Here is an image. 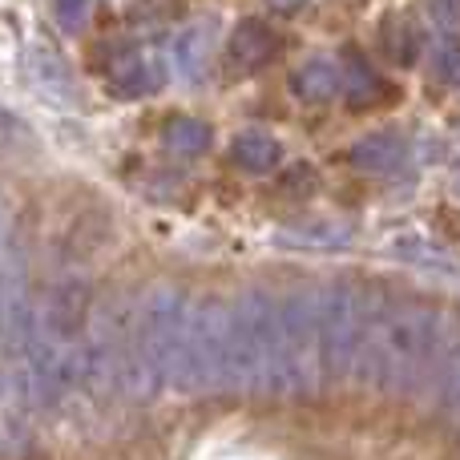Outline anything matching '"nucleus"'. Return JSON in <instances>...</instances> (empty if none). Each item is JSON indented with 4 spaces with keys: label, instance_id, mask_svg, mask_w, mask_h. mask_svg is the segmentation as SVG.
<instances>
[{
    "label": "nucleus",
    "instance_id": "f257e3e1",
    "mask_svg": "<svg viewBox=\"0 0 460 460\" xmlns=\"http://www.w3.org/2000/svg\"><path fill=\"white\" fill-rule=\"evenodd\" d=\"M448 351V323L432 307L400 303V307H376L367 319V340L359 356V380L392 396L432 392L437 372L445 367Z\"/></svg>",
    "mask_w": 460,
    "mask_h": 460
},
{
    "label": "nucleus",
    "instance_id": "f03ea898",
    "mask_svg": "<svg viewBox=\"0 0 460 460\" xmlns=\"http://www.w3.org/2000/svg\"><path fill=\"white\" fill-rule=\"evenodd\" d=\"M190 319L186 291L158 283L134 303L126 332V367H121V392L134 400H154L166 384H174L178 348Z\"/></svg>",
    "mask_w": 460,
    "mask_h": 460
},
{
    "label": "nucleus",
    "instance_id": "7ed1b4c3",
    "mask_svg": "<svg viewBox=\"0 0 460 460\" xmlns=\"http://www.w3.org/2000/svg\"><path fill=\"white\" fill-rule=\"evenodd\" d=\"M279 380V303L246 291L230 303V372L226 392H270Z\"/></svg>",
    "mask_w": 460,
    "mask_h": 460
},
{
    "label": "nucleus",
    "instance_id": "20e7f679",
    "mask_svg": "<svg viewBox=\"0 0 460 460\" xmlns=\"http://www.w3.org/2000/svg\"><path fill=\"white\" fill-rule=\"evenodd\" d=\"M327 372L319 291H291L279 303V380L275 396H311Z\"/></svg>",
    "mask_w": 460,
    "mask_h": 460
},
{
    "label": "nucleus",
    "instance_id": "39448f33",
    "mask_svg": "<svg viewBox=\"0 0 460 460\" xmlns=\"http://www.w3.org/2000/svg\"><path fill=\"white\" fill-rule=\"evenodd\" d=\"M230 372V303H190L186 335L178 348L174 384L182 392H226Z\"/></svg>",
    "mask_w": 460,
    "mask_h": 460
},
{
    "label": "nucleus",
    "instance_id": "423d86ee",
    "mask_svg": "<svg viewBox=\"0 0 460 460\" xmlns=\"http://www.w3.org/2000/svg\"><path fill=\"white\" fill-rule=\"evenodd\" d=\"M319 319H323V356L332 380H348L359 372L367 340V319H372V299L348 279H335L319 291Z\"/></svg>",
    "mask_w": 460,
    "mask_h": 460
},
{
    "label": "nucleus",
    "instance_id": "0eeeda50",
    "mask_svg": "<svg viewBox=\"0 0 460 460\" xmlns=\"http://www.w3.org/2000/svg\"><path fill=\"white\" fill-rule=\"evenodd\" d=\"M93 327V287L77 275H65L49 287L45 303L37 307V332L61 343H81Z\"/></svg>",
    "mask_w": 460,
    "mask_h": 460
},
{
    "label": "nucleus",
    "instance_id": "6e6552de",
    "mask_svg": "<svg viewBox=\"0 0 460 460\" xmlns=\"http://www.w3.org/2000/svg\"><path fill=\"white\" fill-rule=\"evenodd\" d=\"M351 166L367 178H396L408 170V142L392 129H372L351 146Z\"/></svg>",
    "mask_w": 460,
    "mask_h": 460
},
{
    "label": "nucleus",
    "instance_id": "1a4fd4ad",
    "mask_svg": "<svg viewBox=\"0 0 460 460\" xmlns=\"http://www.w3.org/2000/svg\"><path fill=\"white\" fill-rule=\"evenodd\" d=\"M270 53H275V32H270V24L259 21V16L238 21L234 32L226 37V69L238 73V77L254 73L259 65H267Z\"/></svg>",
    "mask_w": 460,
    "mask_h": 460
},
{
    "label": "nucleus",
    "instance_id": "9d476101",
    "mask_svg": "<svg viewBox=\"0 0 460 460\" xmlns=\"http://www.w3.org/2000/svg\"><path fill=\"white\" fill-rule=\"evenodd\" d=\"M215 53H218V21H210V16L186 24L174 40V65H178V73L190 81L207 77L210 65H215Z\"/></svg>",
    "mask_w": 460,
    "mask_h": 460
},
{
    "label": "nucleus",
    "instance_id": "9b49d317",
    "mask_svg": "<svg viewBox=\"0 0 460 460\" xmlns=\"http://www.w3.org/2000/svg\"><path fill=\"white\" fill-rule=\"evenodd\" d=\"M158 81H162V69H158V61H154V53H146V49H137V45H126L113 53L110 85L118 97H142V93H150V89H158Z\"/></svg>",
    "mask_w": 460,
    "mask_h": 460
},
{
    "label": "nucleus",
    "instance_id": "f8f14e48",
    "mask_svg": "<svg viewBox=\"0 0 460 460\" xmlns=\"http://www.w3.org/2000/svg\"><path fill=\"white\" fill-rule=\"evenodd\" d=\"M356 230L340 218H311V223H291L275 230L279 246H291V251H343L351 246Z\"/></svg>",
    "mask_w": 460,
    "mask_h": 460
},
{
    "label": "nucleus",
    "instance_id": "ddd939ff",
    "mask_svg": "<svg viewBox=\"0 0 460 460\" xmlns=\"http://www.w3.org/2000/svg\"><path fill=\"white\" fill-rule=\"evenodd\" d=\"M392 259L408 262V267L424 270V275L460 279V259L445 243H437V238H429V234H400L396 243H392Z\"/></svg>",
    "mask_w": 460,
    "mask_h": 460
},
{
    "label": "nucleus",
    "instance_id": "4468645a",
    "mask_svg": "<svg viewBox=\"0 0 460 460\" xmlns=\"http://www.w3.org/2000/svg\"><path fill=\"white\" fill-rule=\"evenodd\" d=\"M291 89H295V97H299V102L327 105L343 89V73H340V65H335V61L315 57V61H307V65H299V69H295Z\"/></svg>",
    "mask_w": 460,
    "mask_h": 460
},
{
    "label": "nucleus",
    "instance_id": "2eb2a0df",
    "mask_svg": "<svg viewBox=\"0 0 460 460\" xmlns=\"http://www.w3.org/2000/svg\"><path fill=\"white\" fill-rule=\"evenodd\" d=\"M29 73L45 93L53 97H69L73 93V69L49 40H32L29 45Z\"/></svg>",
    "mask_w": 460,
    "mask_h": 460
},
{
    "label": "nucleus",
    "instance_id": "dca6fc26",
    "mask_svg": "<svg viewBox=\"0 0 460 460\" xmlns=\"http://www.w3.org/2000/svg\"><path fill=\"white\" fill-rule=\"evenodd\" d=\"M230 158H234L246 174H270V170L283 162V146H279V137H270V134L246 129V134H238L234 142H230Z\"/></svg>",
    "mask_w": 460,
    "mask_h": 460
},
{
    "label": "nucleus",
    "instance_id": "f3484780",
    "mask_svg": "<svg viewBox=\"0 0 460 460\" xmlns=\"http://www.w3.org/2000/svg\"><path fill=\"white\" fill-rule=\"evenodd\" d=\"M210 126L199 118H170L166 129H162V142L174 158H202L210 150Z\"/></svg>",
    "mask_w": 460,
    "mask_h": 460
},
{
    "label": "nucleus",
    "instance_id": "a211bd4d",
    "mask_svg": "<svg viewBox=\"0 0 460 460\" xmlns=\"http://www.w3.org/2000/svg\"><path fill=\"white\" fill-rule=\"evenodd\" d=\"M432 396H437V408H440V416H445V420H460V343H453L445 367L437 372Z\"/></svg>",
    "mask_w": 460,
    "mask_h": 460
},
{
    "label": "nucleus",
    "instance_id": "6ab92c4d",
    "mask_svg": "<svg viewBox=\"0 0 460 460\" xmlns=\"http://www.w3.org/2000/svg\"><path fill=\"white\" fill-rule=\"evenodd\" d=\"M348 102L351 105H372V102H380L384 97V85H380V77H376V69L364 61V57H351V65H348Z\"/></svg>",
    "mask_w": 460,
    "mask_h": 460
},
{
    "label": "nucleus",
    "instance_id": "aec40b11",
    "mask_svg": "<svg viewBox=\"0 0 460 460\" xmlns=\"http://www.w3.org/2000/svg\"><path fill=\"white\" fill-rule=\"evenodd\" d=\"M432 73H437V81L460 89V40H440L432 53Z\"/></svg>",
    "mask_w": 460,
    "mask_h": 460
},
{
    "label": "nucleus",
    "instance_id": "412c9836",
    "mask_svg": "<svg viewBox=\"0 0 460 460\" xmlns=\"http://www.w3.org/2000/svg\"><path fill=\"white\" fill-rule=\"evenodd\" d=\"M89 4H93V0H53L57 24H61L65 32H77L81 24H85V16H89Z\"/></svg>",
    "mask_w": 460,
    "mask_h": 460
},
{
    "label": "nucleus",
    "instance_id": "4be33fe9",
    "mask_svg": "<svg viewBox=\"0 0 460 460\" xmlns=\"http://www.w3.org/2000/svg\"><path fill=\"white\" fill-rule=\"evenodd\" d=\"M424 4H429V16L437 24H460V0H424Z\"/></svg>",
    "mask_w": 460,
    "mask_h": 460
}]
</instances>
